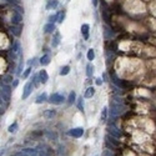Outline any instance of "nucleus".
<instances>
[{
	"instance_id": "bb28decb",
	"label": "nucleus",
	"mask_w": 156,
	"mask_h": 156,
	"mask_svg": "<svg viewBox=\"0 0 156 156\" xmlns=\"http://www.w3.org/2000/svg\"><path fill=\"white\" fill-rule=\"evenodd\" d=\"M94 59H95V51H94V49H89V51H87V60L92 61Z\"/></svg>"
},
{
	"instance_id": "dca6fc26",
	"label": "nucleus",
	"mask_w": 156,
	"mask_h": 156,
	"mask_svg": "<svg viewBox=\"0 0 156 156\" xmlns=\"http://www.w3.org/2000/svg\"><path fill=\"white\" fill-rule=\"evenodd\" d=\"M50 60H51V57H50L49 54H45V55H43V56L40 57V65H43V66H45V65H49L50 64Z\"/></svg>"
},
{
	"instance_id": "aec40b11",
	"label": "nucleus",
	"mask_w": 156,
	"mask_h": 156,
	"mask_svg": "<svg viewBox=\"0 0 156 156\" xmlns=\"http://www.w3.org/2000/svg\"><path fill=\"white\" fill-rule=\"evenodd\" d=\"M13 81H14V78H13V75L11 74H6L4 78H3V83H5V84H13Z\"/></svg>"
},
{
	"instance_id": "1a4fd4ad",
	"label": "nucleus",
	"mask_w": 156,
	"mask_h": 156,
	"mask_svg": "<svg viewBox=\"0 0 156 156\" xmlns=\"http://www.w3.org/2000/svg\"><path fill=\"white\" fill-rule=\"evenodd\" d=\"M89 30H90L89 24H83L81 25V34H83L85 40H89Z\"/></svg>"
},
{
	"instance_id": "c85d7f7f",
	"label": "nucleus",
	"mask_w": 156,
	"mask_h": 156,
	"mask_svg": "<svg viewBox=\"0 0 156 156\" xmlns=\"http://www.w3.org/2000/svg\"><path fill=\"white\" fill-rule=\"evenodd\" d=\"M31 80H33V83H34V85H35V86L39 85V83H41V81H40V76H39V74H35V75L33 76Z\"/></svg>"
},
{
	"instance_id": "72a5a7b5",
	"label": "nucleus",
	"mask_w": 156,
	"mask_h": 156,
	"mask_svg": "<svg viewBox=\"0 0 156 156\" xmlns=\"http://www.w3.org/2000/svg\"><path fill=\"white\" fill-rule=\"evenodd\" d=\"M102 81H104V80H102V79L101 78H98L96 79V80H95V83H96V85H102Z\"/></svg>"
},
{
	"instance_id": "20e7f679",
	"label": "nucleus",
	"mask_w": 156,
	"mask_h": 156,
	"mask_svg": "<svg viewBox=\"0 0 156 156\" xmlns=\"http://www.w3.org/2000/svg\"><path fill=\"white\" fill-rule=\"evenodd\" d=\"M34 83L33 81H29V83H26L25 84V86H24V91H23V100H26L30 96V94L33 92V89H34Z\"/></svg>"
},
{
	"instance_id": "6ab92c4d",
	"label": "nucleus",
	"mask_w": 156,
	"mask_h": 156,
	"mask_svg": "<svg viewBox=\"0 0 156 156\" xmlns=\"http://www.w3.org/2000/svg\"><path fill=\"white\" fill-rule=\"evenodd\" d=\"M76 94H75V91H71L70 94H69V98H68V102H69V104H75V102H76Z\"/></svg>"
},
{
	"instance_id": "58836bf2",
	"label": "nucleus",
	"mask_w": 156,
	"mask_h": 156,
	"mask_svg": "<svg viewBox=\"0 0 156 156\" xmlns=\"http://www.w3.org/2000/svg\"><path fill=\"white\" fill-rule=\"evenodd\" d=\"M9 1H13V3H20V0H9Z\"/></svg>"
},
{
	"instance_id": "c756f323",
	"label": "nucleus",
	"mask_w": 156,
	"mask_h": 156,
	"mask_svg": "<svg viewBox=\"0 0 156 156\" xmlns=\"http://www.w3.org/2000/svg\"><path fill=\"white\" fill-rule=\"evenodd\" d=\"M59 19V14H53L49 16V23H55Z\"/></svg>"
},
{
	"instance_id": "e433bc0d",
	"label": "nucleus",
	"mask_w": 156,
	"mask_h": 156,
	"mask_svg": "<svg viewBox=\"0 0 156 156\" xmlns=\"http://www.w3.org/2000/svg\"><path fill=\"white\" fill-rule=\"evenodd\" d=\"M102 78H104V81H107V75L106 74H102Z\"/></svg>"
},
{
	"instance_id": "a878e982",
	"label": "nucleus",
	"mask_w": 156,
	"mask_h": 156,
	"mask_svg": "<svg viewBox=\"0 0 156 156\" xmlns=\"http://www.w3.org/2000/svg\"><path fill=\"white\" fill-rule=\"evenodd\" d=\"M20 30H21V28H20V26H19V28L13 26V28H11V33H13L15 36H18V38H19V36L21 35V31H20Z\"/></svg>"
},
{
	"instance_id": "9d476101",
	"label": "nucleus",
	"mask_w": 156,
	"mask_h": 156,
	"mask_svg": "<svg viewBox=\"0 0 156 156\" xmlns=\"http://www.w3.org/2000/svg\"><path fill=\"white\" fill-rule=\"evenodd\" d=\"M54 31H55L54 23H48V24L44 26V33H45V34H51V33H54Z\"/></svg>"
},
{
	"instance_id": "c9c22d12",
	"label": "nucleus",
	"mask_w": 156,
	"mask_h": 156,
	"mask_svg": "<svg viewBox=\"0 0 156 156\" xmlns=\"http://www.w3.org/2000/svg\"><path fill=\"white\" fill-rule=\"evenodd\" d=\"M18 85H19V80H18V79H15L14 83H13V87H16Z\"/></svg>"
},
{
	"instance_id": "f257e3e1",
	"label": "nucleus",
	"mask_w": 156,
	"mask_h": 156,
	"mask_svg": "<svg viewBox=\"0 0 156 156\" xmlns=\"http://www.w3.org/2000/svg\"><path fill=\"white\" fill-rule=\"evenodd\" d=\"M10 98H11V87L8 85V84L1 81V100L9 102V101H10Z\"/></svg>"
},
{
	"instance_id": "f3484780",
	"label": "nucleus",
	"mask_w": 156,
	"mask_h": 156,
	"mask_svg": "<svg viewBox=\"0 0 156 156\" xmlns=\"http://www.w3.org/2000/svg\"><path fill=\"white\" fill-rule=\"evenodd\" d=\"M56 115V110H45V113H44V116H45V119H53L54 116Z\"/></svg>"
},
{
	"instance_id": "6e6552de",
	"label": "nucleus",
	"mask_w": 156,
	"mask_h": 156,
	"mask_svg": "<svg viewBox=\"0 0 156 156\" xmlns=\"http://www.w3.org/2000/svg\"><path fill=\"white\" fill-rule=\"evenodd\" d=\"M20 152H21V154H24V155H28V156H38V155H39L38 150L33 149V147H26V149H23V150H20Z\"/></svg>"
},
{
	"instance_id": "9b49d317",
	"label": "nucleus",
	"mask_w": 156,
	"mask_h": 156,
	"mask_svg": "<svg viewBox=\"0 0 156 156\" xmlns=\"http://www.w3.org/2000/svg\"><path fill=\"white\" fill-rule=\"evenodd\" d=\"M39 76H40V81H41V84H46V83H48V80H49V75H48L46 70H40Z\"/></svg>"
},
{
	"instance_id": "2f4dec72",
	"label": "nucleus",
	"mask_w": 156,
	"mask_h": 156,
	"mask_svg": "<svg viewBox=\"0 0 156 156\" xmlns=\"http://www.w3.org/2000/svg\"><path fill=\"white\" fill-rule=\"evenodd\" d=\"M30 72H31V66H29L28 69H26V70L23 72V79H26V78H28L29 75H30Z\"/></svg>"
},
{
	"instance_id": "ddd939ff",
	"label": "nucleus",
	"mask_w": 156,
	"mask_h": 156,
	"mask_svg": "<svg viewBox=\"0 0 156 156\" xmlns=\"http://www.w3.org/2000/svg\"><path fill=\"white\" fill-rule=\"evenodd\" d=\"M94 95H95V87H92V86L87 87L85 90V92H84V98H85V99H90Z\"/></svg>"
},
{
	"instance_id": "0eeeda50",
	"label": "nucleus",
	"mask_w": 156,
	"mask_h": 156,
	"mask_svg": "<svg viewBox=\"0 0 156 156\" xmlns=\"http://www.w3.org/2000/svg\"><path fill=\"white\" fill-rule=\"evenodd\" d=\"M23 20V15L21 13H19V11H14L13 13V16H11V23L14 24V25H19Z\"/></svg>"
},
{
	"instance_id": "f03ea898",
	"label": "nucleus",
	"mask_w": 156,
	"mask_h": 156,
	"mask_svg": "<svg viewBox=\"0 0 156 156\" xmlns=\"http://www.w3.org/2000/svg\"><path fill=\"white\" fill-rule=\"evenodd\" d=\"M48 101H49L50 104H54V105H61L65 101V98H64V95L55 92V94H51V95H50Z\"/></svg>"
},
{
	"instance_id": "a211bd4d",
	"label": "nucleus",
	"mask_w": 156,
	"mask_h": 156,
	"mask_svg": "<svg viewBox=\"0 0 156 156\" xmlns=\"http://www.w3.org/2000/svg\"><path fill=\"white\" fill-rule=\"evenodd\" d=\"M13 51H14L16 55L20 56V54H21V48H20V43H19V41H15L14 43V45H13Z\"/></svg>"
},
{
	"instance_id": "39448f33",
	"label": "nucleus",
	"mask_w": 156,
	"mask_h": 156,
	"mask_svg": "<svg viewBox=\"0 0 156 156\" xmlns=\"http://www.w3.org/2000/svg\"><path fill=\"white\" fill-rule=\"evenodd\" d=\"M68 135L71 136V137H74V139H79V137H81L83 135H84V129L83 128H74L69 130L68 131Z\"/></svg>"
},
{
	"instance_id": "5701e85b",
	"label": "nucleus",
	"mask_w": 156,
	"mask_h": 156,
	"mask_svg": "<svg viewBox=\"0 0 156 156\" xmlns=\"http://www.w3.org/2000/svg\"><path fill=\"white\" fill-rule=\"evenodd\" d=\"M69 72H70V66H69V65H65V66H63V68L60 69V75H61V76L68 75Z\"/></svg>"
},
{
	"instance_id": "7ed1b4c3",
	"label": "nucleus",
	"mask_w": 156,
	"mask_h": 156,
	"mask_svg": "<svg viewBox=\"0 0 156 156\" xmlns=\"http://www.w3.org/2000/svg\"><path fill=\"white\" fill-rule=\"evenodd\" d=\"M107 132L111 135V136L116 137V139H120L121 136H122V132L114 125L113 122H109V125H107Z\"/></svg>"
},
{
	"instance_id": "cd10ccee",
	"label": "nucleus",
	"mask_w": 156,
	"mask_h": 156,
	"mask_svg": "<svg viewBox=\"0 0 156 156\" xmlns=\"http://www.w3.org/2000/svg\"><path fill=\"white\" fill-rule=\"evenodd\" d=\"M107 106H105L102 109V111H101V121H106V117H107Z\"/></svg>"
},
{
	"instance_id": "412c9836",
	"label": "nucleus",
	"mask_w": 156,
	"mask_h": 156,
	"mask_svg": "<svg viewBox=\"0 0 156 156\" xmlns=\"http://www.w3.org/2000/svg\"><path fill=\"white\" fill-rule=\"evenodd\" d=\"M94 70H95L94 65H92V64H87V66H86V75H87V78H91L92 74H94Z\"/></svg>"
},
{
	"instance_id": "f8f14e48",
	"label": "nucleus",
	"mask_w": 156,
	"mask_h": 156,
	"mask_svg": "<svg viewBox=\"0 0 156 156\" xmlns=\"http://www.w3.org/2000/svg\"><path fill=\"white\" fill-rule=\"evenodd\" d=\"M59 44H60V33H59V31H55L54 38H53V41H51V46H53V48H56Z\"/></svg>"
},
{
	"instance_id": "393cba45",
	"label": "nucleus",
	"mask_w": 156,
	"mask_h": 156,
	"mask_svg": "<svg viewBox=\"0 0 156 156\" xmlns=\"http://www.w3.org/2000/svg\"><path fill=\"white\" fill-rule=\"evenodd\" d=\"M23 68H24V60H23L21 57H20V60H19V64H18V68H16V74H18V75H20V74H21Z\"/></svg>"
},
{
	"instance_id": "ea45409f",
	"label": "nucleus",
	"mask_w": 156,
	"mask_h": 156,
	"mask_svg": "<svg viewBox=\"0 0 156 156\" xmlns=\"http://www.w3.org/2000/svg\"><path fill=\"white\" fill-rule=\"evenodd\" d=\"M94 156H99V155H94Z\"/></svg>"
},
{
	"instance_id": "b1692460",
	"label": "nucleus",
	"mask_w": 156,
	"mask_h": 156,
	"mask_svg": "<svg viewBox=\"0 0 156 156\" xmlns=\"http://www.w3.org/2000/svg\"><path fill=\"white\" fill-rule=\"evenodd\" d=\"M76 105H78V109L79 110H84V99H83V96H80V98H78V100H76Z\"/></svg>"
},
{
	"instance_id": "473e14b6",
	"label": "nucleus",
	"mask_w": 156,
	"mask_h": 156,
	"mask_svg": "<svg viewBox=\"0 0 156 156\" xmlns=\"http://www.w3.org/2000/svg\"><path fill=\"white\" fill-rule=\"evenodd\" d=\"M6 46V36L4 34H1V49Z\"/></svg>"
},
{
	"instance_id": "7c9ffc66",
	"label": "nucleus",
	"mask_w": 156,
	"mask_h": 156,
	"mask_svg": "<svg viewBox=\"0 0 156 156\" xmlns=\"http://www.w3.org/2000/svg\"><path fill=\"white\" fill-rule=\"evenodd\" d=\"M65 19V11L63 10V11H60L59 13V19H57V23H63Z\"/></svg>"
},
{
	"instance_id": "2eb2a0df",
	"label": "nucleus",
	"mask_w": 156,
	"mask_h": 156,
	"mask_svg": "<svg viewBox=\"0 0 156 156\" xmlns=\"http://www.w3.org/2000/svg\"><path fill=\"white\" fill-rule=\"evenodd\" d=\"M57 5H59V1L57 0H48V4H46V10H54L56 9Z\"/></svg>"
},
{
	"instance_id": "4be33fe9",
	"label": "nucleus",
	"mask_w": 156,
	"mask_h": 156,
	"mask_svg": "<svg viewBox=\"0 0 156 156\" xmlns=\"http://www.w3.org/2000/svg\"><path fill=\"white\" fill-rule=\"evenodd\" d=\"M18 128H19V126H18V122L15 121V122H13V124H11V125L8 128V131H9L10 134H14V132H16V131H18Z\"/></svg>"
},
{
	"instance_id": "f704fd0d",
	"label": "nucleus",
	"mask_w": 156,
	"mask_h": 156,
	"mask_svg": "<svg viewBox=\"0 0 156 156\" xmlns=\"http://www.w3.org/2000/svg\"><path fill=\"white\" fill-rule=\"evenodd\" d=\"M102 156H114V154L110 152V151H105V152L102 154Z\"/></svg>"
},
{
	"instance_id": "423d86ee",
	"label": "nucleus",
	"mask_w": 156,
	"mask_h": 156,
	"mask_svg": "<svg viewBox=\"0 0 156 156\" xmlns=\"http://www.w3.org/2000/svg\"><path fill=\"white\" fill-rule=\"evenodd\" d=\"M106 145L109 149H114V147H117L119 145H120V142L116 140V137H114V136H111V135L109 134L106 135Z\"/></svg>"
},
{
	"instance_id": "4c0bfd02",
	"label": "nucleus",
	"mask_w": 156,
	"mask_h": 156,
	"mask_svg": "<svg viewBox=\"0 0 156 156\" xmlns=\"http://www.w3.org/2000/svg\"><path fill=\"white\" fill-rule=\"evenodd\" d=\"M92 4H94V6H96L98 5V0H92Z\"/></svg>"
},
{
	"instance_id": "4468645a",
	"label": "nucleus",
	"mask_w": 156,
	"mask_h": 156,
	"mask_svg": "<svg viewBox=\"0 0 156 156\" xmlns=\"http://www.w3.org/2000/svg\"><path fill=\"white\" fill-rule=\"evenodd\" d=\"M46 100H49L48 94H46V92H43V94H40V95H39V96L35 99V102H36V104H43V102H45Z\"/></svg>"
}]
</instances>
